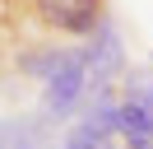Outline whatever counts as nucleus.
I'll return each instance as SVG.
<instances>
[{
  "mask_svg": "<svg viewBox=\"0 0 153 149\" xmlns=\"http://www.w3.org/2000/svg\"><path fill=\"white\" fill-rule=\"evenodd\" d=\"M121 140L125 144H149L153 140V112H144V107L121 98Z\"/></svg>",
  "mask_w": 153,
  "mask_h": 149,
  "instance_id": "nucleus-6",
  "label": "nucleus"
},
{
  "mask_svg": "<svg viewBox=\"0 0 153 149\" xmlns=\"http://www.w3.org/2000/svg\"><path fill=\"white\" fill-rule=\"evenodd\" d=\"M84 93H88V65H84V51L74 47V56L56 70V79L42 84V107L37 112L51 121V126H60V121H70L79 107H84Z\"/></svg>",
  "mask_w": 153,
  "mask_h": 149,
  "instance_id": "nucleus-2",
  "label": "nucleus"
},
{
  "mask_svg": "<svg viewBox=\"0 0 153 149\" xmlns=\"http://www.w3.org/2000/svg\"><path fill=\"white\" fill-rule=\"evenodd\" d=\"M125 149H153V140H149V144H125Z\"/></svg>",
  "mask_w": 153,
  "mask_h": 149,
  "instance_id": "nucleus-9",
  "label": "nucleus"
},
{
  "mask_svg": "<svg viewBox=\"0 0 153 149\" xmlns=\"http://www.w3.org/2000/svg\"><path fill=\"white\" fill-rule=\"evenodd\" d=\"M0 19H10V0H0Z\"/></svg>",
  "mask_w": 153,
  "mask_h": 149,
  "instance_id": "nucleus-8",
  "label": "nucleus"
},
{
  "mask_svg": "<svg viewBox=\"0 0 153 149\" xmlns=\"http://www.w3.org/2000/svg\"><path fill=\"white\" fill-rule=\"evenodd\" d=\"M149 70H153V51H149Z\"/></svg>",
  "mask_w": 153,
  "mask_h": 149,
  "instance_id": "nucleus-10",
  "label": "nucleus"
},
{
  "mask_svg": "<svg viewBox=\"0 0 153 149\" xmlns=\"http://www.w3.org/2000/svg\"><path fill=\"white\" fill-rule=\"evenodd\" d=\"M121 98L134 102V107H144V112H153V70H149V65H130V70H125Z\"/></svg>",
  "mask_w": 153,
  "mask_h": 149,
  "instance_id": "nucleus-5",
  "label": "nucleus"
},
{
  "mask_svg": "<svg viewBox=\"0 0 153 149\" xmlns=\"http://www.w3.org/2000/svg\"><path fill=\"white\" fill-rule=\"evenodd\" d=\"M74 56V47H65V42H33V47H23L19 56H14V65H19V74H28V79H37V84H51L56 79V70Z\"/></svg>",
  "mask_w": 153,
  "mask_h": 149,
  "instance_id": "nucleus-4",
  "label": "nucleus"
},
{
  "mask_svg": "<svg viewBox=\"0 0 153 149\" xmlns=\"http://www.w3.org/2000/svg\"><path fill=\"white\" fill-rule=\"evenodd\" d=\"M60 149H116V140L111 135H97V130H88V126H70L65 130V140H60Z\"/></svg>",
  "mask_w": 153,
  "mask_h": 149,
  "instance_id": "nucleus-7",
  "label": "nucleus"
},
{
  "mask_svg": "<svg viewBox=\"0 0 153 149\" xmlns=\"http://www.w3.org/2000/svg\"><path fill=\"white\" fill-rule=\"evenodd\" d=\"M23 5L47 33L60 37H93V28L111 14L107 0H23Z\"/></svg>",
  "mask_w": 153,
  "mask_h": 149,
  "instance_id": "nucleus-1",
  "label": "nucleus"
},
{
  "mask_svg": "<svg viewBox=\"0 0 153 149\" xmlns=\"http://www.w3.org/2000/svg\"><path fill=\"white\" fill-rule=\"evenodd\" d=\"M79 51H84V65H88V79L93 84H116L121 89L130 65H125V42H121V28H116L111 14L93 28V37H84Z\"/></svg>",
  "mask_w": 153,
  "mask_h": 149,
  "instance_id": "nucleus-3",
  "label": "nucleus"
}]
</instances>
